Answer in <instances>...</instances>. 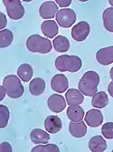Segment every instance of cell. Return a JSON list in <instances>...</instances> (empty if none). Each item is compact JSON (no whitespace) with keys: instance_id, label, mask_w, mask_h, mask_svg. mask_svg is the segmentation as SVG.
<instances>
[{"instance_id":"4316f807","label":"cell","mask_w":113,"mask_h":152,"mask_svg":"<svg viewBox=\"0 0 113 152\" xmlns=\"http://www.w3.org/2000/svg\"><path fill=\"white\" fill-rule=\"evenodd\" d=\"M32 152H60L59 148L54 144L39 145L32 148Z\"/></svg>"},{"instance_id":"1f68e13d","label":"cell","mask_w":113,"mask_h":152,"mask_svg":"<svg viewBox=\"0 0 113 152\" xmlns=\"http://www.w3.org/2000/svg\"><path fill=\"white\" fill-rule=\"evenodd\" d=\"M108 91H109V95L113 98V81H111L109 84V86H108Z\"/></svg>"},{"instance_id":"52a82bcc","label":"cell","mask_w":113,"mask_h":152,"mask_svg":"<svg viewBox=\"0 0 113 152\" xmlns=\"http://www.w3.org/2000/svg\"><path fill=\"white\" fill-rule=\"evenodd\" d=\"M90 25L85 21H81L73 27L72 37L78 42H81V41H84L87 38L90 34Z\"/></svg>"},{"instance_id":"5b68a950","label":"cell","mask_w":113,"mask_h":152,"mask_svg":"<svg viewBox=\"0 0 113 152\" xmlns=\"http://www.w3.org/2000/svg\"><path fill=\"white\" fill-rule=\"evenodd\" d=\"M8 17L13 20H18L24 15V8L19 0H3Z\"/></svg>"},{"instance_id":"e575fe53","label":"cell","mask_w":113,"mask_h":152,"mask_svg":"<svg viewBox=\"0 0 113 152\" xmlns=\"http://www.w3.org/2000/svg\"><path fill=\"white\" fill-rule=\"evenodd\" d=\"M112 152H113V150H112Z\"/></svg>"},{"instance_id":"83f0119b","label":"cell","mask_w":113,"mask_h":152,"mask_svg":"<svg viewBox=\"0 0 113 152\" xmlns=\"http://www.w3.org/2000/svg\"><path fill=\"white\" fill-rule=\"evenodd\" d=\"M101 133L108 140H113V122H107L102 126Z\"/></svg>"},{"instance_id":"277c9868","label":"cell","mask_w":113,"mask_h":152,"mask_svg":"<svg viewBox=\"0 0 113 152\" xmlns=\"http://www.w3.org/2000/svg\"><path fill=\"white\" fill-rule=\"evenodd\" d=\"M26 48L29 51L34 53L46 54L52 50L53 46L48 38L39 35H32L26 40Z\"/></svg>"},{"instance_id":"ffe728a7","label":"cell","mask_w":113,"mask_h":152,"mask_svg":"<svg viewBox=\"0 0 113 152\" xmlns=\"http://www.w3.org/2000/svg\"><path fill=\"white\" fill-rule=\"evenodd\" d=\"M67 117L72 121H81L84 118V110L79 105L70 106L67 109Z\"/></svg>"},{"instance_id":"4fadbf2b","label":"cell","mask_w":113,"mask_h":152,"mask_svg":"<svg viewBox=\"0 0 113 152\" xmlns=\"http://www.w3.org/2000/svg\"><path fill=\"white\" fill-rule=\"evenodd\" d=\"M63 126L62 120L57 116H48L45 120V128L48 133L55 134L61 130Z\"/></svg>"},{"instance_id":"3957f363","label":"cell","mask_w":113,"mask_h":152,"mask_svg":"<svg viewBox=\"0 0 113 152\" xmlns=\"http://www.w3.org/2000/svg\"><path fill=\"white\" fill-rule=\"evenodd\" d=\"M2 86L4 87L7 96L13 99H19L24 95V88L19 77L15 75H7L3 80Z\"/></svg>"},{"instance_id":"ba28073f","label":"cell","mask_w":113,"mask_h":152,"mask_svg":"<svg viewBox=\"0 0 113 152\" xmlns=\"http://www.w3.org/2000/svg\"><path fill=\"white\" fill-rule=\"evenodd\" d=\"M47 105L51 111L54 113H60L65 108L66 101L63 96L58 94H53L50 96V98L48 99Z\"/></svg>"},{"instance_id":"6da1fadb","label":"cell","mask_w":113,"mask_h":152,"mask_svg":"<svg viewBox=\"0 0 113 152\" xmlns=\"http://www.w3.org/2000/svg\"><path fill=\"white\" fill-rule=\"evenodd\" d=\"M99 84H100L99 74L94 71H87L79 81V90L83 95L92 96L97 93Z\"/></svg>"},{"instance_id":"836d02e7","label":"cell","mask_w":113,"mask_h":152,"mask_svg":"<svg viewBox=\"0 0 113 152\" xmlns=\"http://www.w3.org/2000/svg\"><path fill=\"white\" fill-rule=\"evenodd\" d=\"M109 4H110V5H111L112 7H113V0H109Z\"/></svg>"},{"instance_id":"d4e9b609","label":"cell","mask_w":113,"mask_h":152,"mask_svg":"<svg viewBox=\"0 0 113 152\" xmlns=\"http://www.w3.org/2000/svg\"><path fill=\"white\" fill-rule=\"evenodd\" d=\"M13 33L8 29L0 31V48H4L9 47L13 42Z\"/></svg>"},{"instance_id":"d6986e66","label":"cell","mask_w":113,"mask_h":152,"mask_svg":"<svg viewBox=\"0 0 113 152\" xmlns=\"http://www.w3.org/2000/svg\"><path fill=\"white\" fill-rule=\"evenodd\" d=\"M45 81L43 78H34L29 84V91L33 96H40L45 89Z\"/></svg>"},{"instance_id":"5bb4252c","label":"cell","mask_w":113,"mask_h":152,"mask_svg":"<svg viewBox=\"0 0 113 152\" xmlns=\"http://www.w3.org/2000/svg\"><path fill=\"white\" fill-rule=\"evenodd\" d=\"M65 98L67 100V104L69 106L81 105L84 101V96L82 93L75 88L68 89L65 94Z\"/></svg>"},{"instance_id":"8fae6325","label":"cell","mask_w":113,"mask_h":152,"mask_svg":"<svg viewBox=\"0 0 113 152\" xmlns=\"http://www.w3.org/2000/svg\"><path fill=\"white\" fill-rule=\"evenodd\" d=\"M85 122L91 128H97L103 122V115L98 109H91L85 115Z\"/></svg>"},{"instance_id":"f1b7e54d","label":"cell","mask_w":113,"mask_h":152,"mask_svg":"<svg viewBox=\"0 0 113 152\" xmlns=\"http://www.w3.org/2000/svg\"><path fill=\"white\" fill-rule=\"evenodd\" d=\"M0 151L1 152H12V147L9 143L7 142H3L0 145Z\"/></svg>"},{"instance_id":"ac0fdd59","label":"cell","mask_w":113,"mask_h":152,"mask_svg":"<svg viewBox=\"0 0 113 152\" xmlns=\"http://www.w3.org/2000/svg\"><path fill=\"white\" fill-rule=\"evenodd\" d=\"M89 148L92 152H103L107 149V142L101 136H94L89 141Z\"/></svg>"},{"instance_id":"44dd1931","label":"cell","mask_w":113,"mask_h":152,"mask_svg":"<svg viewBox=\"0 0 113 152\" xmlns=\"http://www.w3.org/2000/svg\"><path fill=\"white\" fill-rule=\"evenodd\" d=\"M34 75V69L31 65L29 64H22L17 69V77L24 81V82H28Z\"/></svg>"},{"instance_id":"484cf974","label":"cell","mask_w":113,"mask_h":152,"mask_svg":"<svg viewBox=\"0 0 113 152\" xmlns=\"http://www.w3.org/2000/svg\"><path fill=\"white\" fill-rule=\"evenodd\" d=\"M10 112L5 105H0V128L4 129L7 126Z\"/></svg>"},{"instance_id":"f546056e","label":"cell","mask_w":113,"mask_h":152,"mask_svg":"<svg viewBox=\"0 0 113 152\" xmlns=\"http://www.w3.org/2000/svg\"><path fill=\"white\" fill-rule=\"evenodd\" d=\"M56 3H57L62 7H66L71 3H72V0H63H63H57V1H56Z\"/></svg>"},{"instance_id":"d6a6232c","label":"cell","mask_w":113,"mask_h":152,"mask_svg":"<svg viewBox=\"0 0 113 152\" xmlns=\"http://www.w3.org/2000/svg\"><path fill=\"white\" fill-rule=\"evenodd\" d=\"M110 77L113 80V67H111V69H110Z\"/></svg>"},{"instance_id":"cb8c5ba5","label":"cell","mask_w":113,"mask_h":152,"mask_svg":"<svg viewBox=\"0 0 113 152\" xmlns=\"http://www.w3.org/2000/svg\"><path fill=\"white\" fill-rule=\"evenodd\" d=\"M104 27L109 32L113 33V7L106 8L102 14Z\"/></svg>"},{"instance_id":"30bf717a","label":"cell","mask_w":113,"mask_h":152,"mask_svg":"<svg viewBox=\"0 0 113 152\" xmlns=\"http://www.w3.org/2000/svg\"><path fill=\"white\" fill-rule=\"evenodd\" d=\"M51 87L53 91L58 93H63L67 91L69 87V82L67 77L63 74L55 75L51 81Z\"/></svg>"},{"instance_id":"2e32d148","label":"cell","mask_w":113,"mask_h":152,"mask_svg":"<svg viewBox=\"0 0 113 152\" xmlns=\"http://www.w3.org/2000/svg\"><path fill=\"white\" fill-rule=\"evenodd\" d=\"M69 131L74 137H83L87 133V127L82 120L78 122L72 121L69 125Z\"/></svg>"},{"instance_id":"4dcf8cb0","label":"cell","mask_w":113,"mask_h":152,"mask_svg":"<svg viewBox=\"0 0 113 152\" xmlns=\"http://www.w3.org/2000/svg\"><path fill=\"white\" fill-rule=\"evenodd\" d=\"M0 15H1V24H0V28L3 30V28L6 26V16L3 13H1Z\"/></svg>"},{"instance_id":"7402d4cb","label":"cell","mask_w":113,"mask_h":152,"mask_svg":"<svg viewBox=\"0 0 113 152\" xmlns=\"http://www.w3.org/2000/svg\"><path fill=\"white\" fill-rule=\"evenodd\" d=\"M91 104L96 108H104L109 104V98L105 92H97L92 96Z\"/></svg>"},{"instance_id":"8992f818","label":"cell","mask_w":113,"mask_h":152,"mask_svg":"<svg viewBox=\"0 0 113 152\" xmlns=\"http://www.w3.org/2000/svg\"><path fill=\"white\" fill-rule=\"evenodd\" d=\"M56 21L60 26L69 28L76 21V13L70 8L61 9L56 14Z\"/></svg>"},{"instance_id":"603a6c76","label":"cell","mask_w":113,"mask_h":152,"mask_svg":"<svg viewBox=\"0 0 113 152\" xmlns=\"http://www.w3.org/2000/svg\"><path fill=\"white\" fill-rule=\"evenodd\" d=\"M53 44L54 49L57 52H60V53L66 52L70 48V41L64 36L56 37L53 41Z\"/></svg>"},{"instance_id":"9a60e30c","label":"cell","mask_w":113,"mask_h":152,"mask_svg":"<svg viewBox=\"0 0 113 152\" xmlns=\"http://www.w3.org/2000/svg\"><path fill=\"white\" fill-rule=\"evenodd\" d=\"M41 30L46 37L53 38L58 34L59 28H58V26L55 21L45 20L41 25Z\"/></svg>"},{"instance_id":"e0dca14e","label":"cell","mask_w":113,"mask_h":152,"mask_svg":"<svg viewBox=\"0 0 113 152\" xmlns=\"http://www.w3.org/2000/svg\"><path fill=\"white\" fill-rule=\"evenodd\" d=\"M30 139L35 144H47L50 140V135L40 129H35L30 133Z\"/></svg>"},{"instance_id":"7c38bea8","label":"cell","mask_w":113,"mask_h":152,"mask_svg":"<svg viewBox=\"0 0 113 152\" xmlns=\"http://www.w3.org/2000/svg\"><path fill=\"white\" fill-rule=\"evenodd\" d=\"M96 59L101 65L104 66L113 63V46L99 50L96 54Z\"/></svg>"},{"instance_id":"7a4b0ae2","label":"cell","mask_w":113,"mask_h":152,"mask_svg":"<svg viewBox=\"0 0 113 152\" xmlns=\"http://www.w3.org/2000/svg\"><path fill=\"white\" fill-rule=\"evenodd\" d=\"M82 66L81 59L77 56L62 55L55 59V67L61 72H77Z\"/></svg>"},{"instance_id":"9c48e42d","label":"cell","mask_w":113,"mask_h":152,"mask_svg":"<svg viewBox=\"0 0 113 152\" xmlns=\"http://www.w3.org/2000/svg\"><path fill=\"white\" fill-rule=\"evenodd\" d=\"M58 7L53 1H46L41 5L39 8V14L42 18L51 19L53 18L58 12ZM52 20V19H51Z\"/></svg>"}]
</instances>
